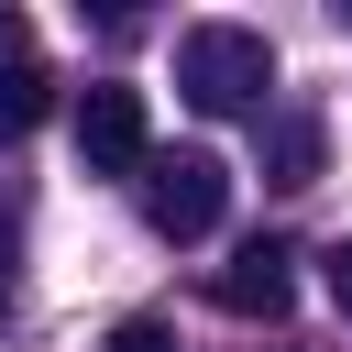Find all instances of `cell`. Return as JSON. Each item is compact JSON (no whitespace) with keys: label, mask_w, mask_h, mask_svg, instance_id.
Returning <instances> with one entry per match:
<instances>
[{"label":"cell","mask_w":352,"mask_h":352,"mask_svg":"<svg viewBox=\"0 0 352 352\" xmlns=\"http://www.w3.org/2000/svg\"><path fill=\"white\" fill-rule=\"evenodd\" d=\"M264 88H275V44L253 22H187L176 33V99L187 110L231 121V110H264Z\"/></svg>","instance_id":"obj_1"},{"label":"cell","mask_w":352,"mask_h":352,"mask_svg":"<svg viewBox=\"0 0 352 352\" xmlns=\"http://www.w3.org/2000/svg\"><path fill=\"white\" fill-rule=\"evenodd\" d=\"M220 209H231V165H220L209 143H187V154H154V165H143V220H154L165 242H209V231H220Z\"/></svg>","instance_id":"obj_2"},{"label":"cell","mask_w":352,"mask_h":352,"mask_svg":"<svg viewBox=\"0 0 352 352\" xmlns=\"http://www.w3.org/2000/svg\"><path fill=\"white\" fill-rule=\"evenodd\" d=\"M77 165H88V176H143V165H154L143 88H121V77H88V88H77Z\"/></svg>","instance_id":"obj_3"},{"label":"cell","mask_w":352,"mask_h":352,"mask_svg":"<svg viewBox=\"0 0 352 352\" xmlns=\"http://www.w3.org/2000/svg\"><path fill=\"white\" fill-rule=\"evenodd\" d=\"M231 319H286V297H297V253L264 231V242H242L231 264H220V286H209Z\"/></svg>","instance_id":"obj_4"},{"label":"cell","mask_w":352,"mask_h":352,"mask_svg":"<svg viewBox=\"0 0 352 352\" xmlns=\"http://www.w3.org/2000/svg\"><path fill=\"white\" fill-rule=\"evenodd\" d=\"M264 176H275V187H319V121H308V110H286V121L264 132Z\"/></svg>","instance_id":"obj_5"},{"label":"cell","mask_w":352,"mask_h":352,"mask_svg":"<svg viewBox=\"0 0 352 352\" xmlns=\"http://www.w3.org/2000/svg\"><path fill=\"white\" fill-rule=\"evenodd\" d=\"M44 110H55V77H44V55H33V66H11V77H0V143H22Z\"/></svg>","instance_id":"obj_6"},{"label":"cell","mask_w":352,"mask_h":352,"mask_svg":"<svg viewBox=\"0 0 352 352\" xmlns=\"http://www.w3.org/2000/svg\"><path fill=\"white\" fill-rule=\"evenodd\" d=\"M22 297V220H11V198H0V308Z\"/></svg>","instance_id":"obj_7"},{"label":"cell","mask_w":352,"mask_h":352,"mask_svg":"<svg viewBox=\"0 0 352 352\" xmlns=\"http://www.w3.org/2000/svg\"><path fill=\"white\" fill-rule=\"evenodd\" d=\"M11 66H33V22H22V11L0 0V77H11Z\"/></svg>","instance_id":"obj_8"},{"label":"cell","mask_w":352,"mask_h":352,"mask_svg":"<svg viewBox=\"0 0 352 352\" xmlns=\"http://www.w3.org/2000/svg\"><path fill=\"white\" fill-rule=\"evenodd\" d=\"M110 352H176V330H165V319H121V330H110Z\"/></svg>","instance_id":"obj_9"},{"label":"cell","mask_w":352,"mask_h":352,"mask_svg":"<svg viewBox=\"0 0 352 352\" xmlns=\"http://www.w3.org/2000/svg\"><path fill=\"white\" fill-rule=\"evenodd\" d=\"M319 264H330V308H341V319H352V231H341V242H330V253H319Z\"/></svg>","instance_id":"obj_10"},{"label":"cell","mask_w":352,"mask_h":352,"mask_svg":"<svg viewBox=\"0 0 352 352\" xmlns=\"http://www.w3.org/2000/svg\"><path fill=\"white\" fill-rule=\"evenodd\" d=\"M341 22H352V0H341Z\"/></svg>","instance_id":"obj_11"}]
</instances>
